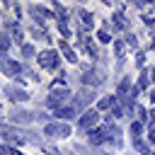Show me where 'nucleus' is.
Masks as SVG:
<instances>
[{
	"label": "nucleus",
	"instance_id": "nucleus-1",
	"mask_svg": "<svg viewBox=\"0 0 155 155\" xmlns=\"http://www.w3.org/2000/svg\"><path fill=\"white\" fill-rule=\"evenodd\" d=\"M46 133H51V136H56V138H65L68 133H70V128L68 126H58V124H51V126H46Z\"/></svg>",
	"mask_w": 155,
	"mask_h": 155
},
{
	"label": "nucleus",
	"instance_id": "nucleus-2",
	"mask_svg": "<svg viewBox=\"0 0 155 155\" xmlns=\"http://www.w3.org/2000/svg\"><path fill=\"white\" fill-rule=\"evenodd\" d=\"M97 121H99V114H97V111H87L78 124H80L82 128H90V126H92V124H97Z\"/></svg>",
	"mask_w": 155,
	"mask_h": 155
},
{
	"label": "nucleus",
	"instance_id": "nucleus-3",
	"mask_svg": "<svg viewBox=\"0 0 155 155\" xmlns=\"http://www.w3.org/2000/svg\"><path fill=\"white\" fill-rule=\"evenodd\" d=\"M56 51H46V53H41V58H39V63L44 65V68H56Z\"/></svg>",
	"mask_w": 155,
	"mask_h": 155
}]
</instances>
